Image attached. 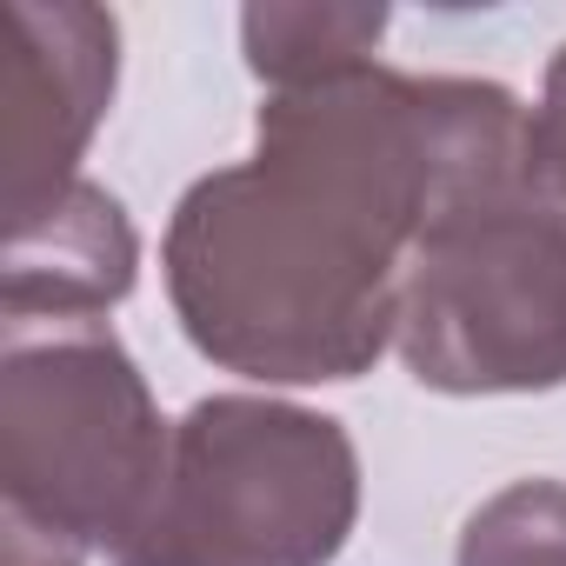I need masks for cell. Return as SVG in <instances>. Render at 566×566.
Listing matches in <instances>:
<instances>
[{"label": "cell", "instance_id": "1", "mask_svg": "<svg viewBox=\"0 0 566 566\" xmlns=\"http://www.w3.org/2000/svg\"><path fill=\"white\" fill-rule=\"evenodd\" d=\"M520 101L493 81L354 67L266 94L253 154L200 174L160 240L193 354L260 387L360 380L400 334L413 247Z\"/></svg>", "mask_w": 566, "mask_h": 566}, {"label": "cell", "instance_id": "5", "mask_svg": "<svg viewBox=\"0 0 566 566\" xmlns=\"http://www.w3.org/2000/svg\"><path fill=\"white\" fill-rule=\"evenodd\" d=\"M120 28L87 0H8L0 8V193L8 220L67 193L81 154L114 107Z\"/></svg>", "mask_w": 566, "mask_h": 566}, {"label": "cell", "instance_id": "6", "mask_svg": "<svg viewBox=\"0 0 566 566\" xmlns=\"http://www.w3.org/2000/svg\"><path fill=\"white\" fill-rule=\"evenodd\" d=\"M134 273H140V240L127 207L107 187L74 180L67 193L8 220L0 314H8V327L107 321V307L134 294Z\"/></svg>", "mask_w": 566, "mask_h": 566}, {"label": "cell", "instance_id": "9", "mask_svg": "<svg viewBox=\"0 0 566 566\" xmlns=\"http://www.w3.org/2000/svg\"><path fill=\"white\" fill-rule=\"evenodd\" d=\"M526 140H533V167L553 180V193L566 200V48L553 54L546 81H539V107L526 114Z\"/></svg>", "mask_w": 566, "mask_h": 566}, {"label": "cell", "instance_id": "8", "mask_svg": "<svg viewBox=\"0 0 566 566\" xmlns=\"http://www.w3.org/2000/svg\"><path fill=\"white\" fill-rule=\"evenodd\" d=\"M453 566H566V480H513L480 500Z\"/></svg>", "mask_w": 566, "mask_h": 566}, {"label": "cell", "instance_id": "4", "mask_svg": "<svg viewBox=\"0 0 566 566\" xmlns=\"http://www.w3.org/2000/svg\"><path fill=\"white\" fill-rule=\"evenodd\" d=\"M360 520V453L334 413L213 394L174 427L154 520L114 566H334Z\"/></svg>", "mask_w": 566, "mask_h": 566}, {"label": "cell", "instance_id": "7", "mask_svg": "<svg viewBox=\"0 0 566 566\" xmlns=\"http://www.w3.org/2000/svg\"><path fill=\"white\" fill-rule=\"evenodd\" d=\"M380 34L387 8H340V0H266V8L240 14V48L247 67L266 81V94L374 67Z\"/></svg>", "mask_w": 566, "mask_h": 566}, {"label": "cell", "instance_id": "10", "mask_svg": "<svg viewBox=\"0 0 566 566\" xmlns=\"http://www.w3.org/2000/svg\"><path fill=\"white\" fill-rule=\"evenodd\" d=\"M0 566H87V546H74V539H61V533L0 506Z\"/></svg>", "mask_w": 566, "mask_h": 566}, {"label": "cell", "instance_id": "2", "mask_svg": "<svg viewBox=\"0 0 566 566\" xmlns=\"http://www.w3.org/2000/svg\"><path fill=\"white\" fill-rule=\"evenodd\" d=\"M394 354L433 394L566 387V200L533 167L526 107L453 167L407 266Z\"/></svg>", "mask_w": 566, "mask_h": 566}, {"label": "cell", "instance_id": "3", "mask_svg": "<svg viewBox=\"0 0 566 566\" xmlns=\"http://www.w3.org/2000/svg\"><path fill=\"white\" fill-rule=\"evenodd\" d=\"M174 427L107 321L0 327V493L8 513L120 559L167 486Z\"/></svg>", "mask_w": 566, "mask_h": 566}]
</instances>
